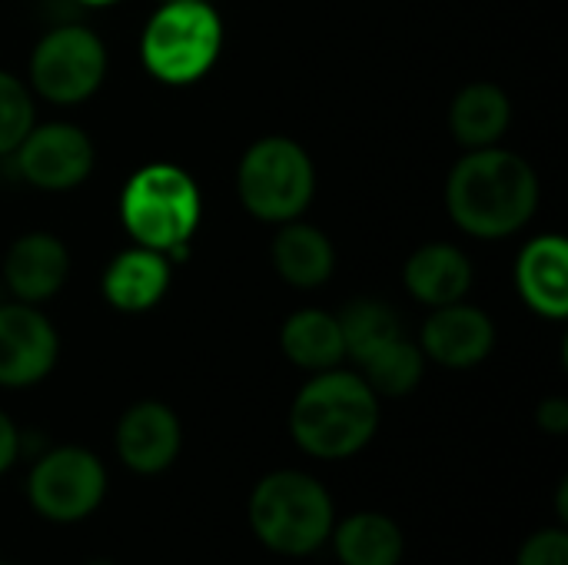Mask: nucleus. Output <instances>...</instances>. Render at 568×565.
Instances as JSON below:
<instances>
[{"label":"nucleus","mask_w":568,"mask_h":565,"mask_svg":"<svg viewBox=\"0 0 568 565\" xmlns=\"http://www.w3.org/2000/svg\"><path fill=\"white\" fill-rule=\"evenodd\" d=\"M536 167L503 143L466 150L446 176V213L476 240H506L526 230L539 210Z\"/></svg>","instance_id":"nucleus-1"},{"label":"nucleus","mask_w":568,"mask_h":565,"mask_svg":"<svg viewBox=\"0 0 568 565\" xmlns=\"http://www.w3.org/2000/svg\"><path fill=\"white\" fill-rule=\"evenodd\" d=\"M379 430V396L353 370L313 373L290 406V436L313 460H349Z\"/></svg>","instance_id":"nucleus-2"},{"label":"nucleus","mask_w":568,"mask_h":565,"mask_svg":"<svg viewBox=\"0 0 568 565\" xmlns=\"http://www.w3.org/2000/svg\"><path fill=\"white\" fill-rule=\"evenodd\" d=\"M120 223L136 246L166 253L170 263L190 256V240L203 220V193L180 163H146L120 190Z\"/></svg>","instance_id":"nucleus-3"},{"label":"nucleus","mask_w":568,"mask_h":565,"mask_svg":"<svg viewBox=\"0 0 568 565\" xmlns=\"http://www.w3.org/2000/svg\"><path fill=\"white\" fill-rule=\"evenodd\" d=\"M336 509L326 486L300 470L263 476L250 496V529L280 556H313L329 543Z\"/></svg>","instance_id":"nucleus-4"},{"label":"nucleus","mask_w":568,"mask_h":565,"mask_svg":"<svg viewBox=\"0 0 568 565\" xmlns=\"http://www.w3.org/2000/svg\"><path fill=\"white\" fill-rule=\"evenodd\" d=\"M220 50L223 17L210 0H163L140 33V63L166 87L200 83Z\"/></svg>","instance_id":"nucleus-5"},{"label":"nucleus","mask_w":568,"mask_h":565,"mask_svg":"<svg viewBox=\"0 0 568 565\" xmlns=\"http://www.w3.org/2000/svg\"><path fill=\"white\" fill-rule=\"evenodd\" d=\"M243 210L270 226L300 220L316 196V167L303 143L283 133L253 140L236 163Z\"/></svg>","instance_id":"nucleus-6"},{"label":"nucleus","mask_w":568,"mask_h":565,"mask_svg":"<svg viewBox=\"0 0 568 565\" xmlns=\"http://www.w3.org/2000/svg\"><path fill=\"white\" fill-rule=\"evenodd\" d=\"M106 43L87 23H57L30 50L27 87L33 97L77 107L90 100L106 80Z\"/></svg>","instance_id":"nucleus-7"},{"label":"nucleus","mask_w":568,"mask_h":565,"mask_svg":"<svg viewBox=\"0 0 568 565\" xmlns=\"http://www.w3.org/2000/svg\"><path fill=\"white\" fill-rule=\"evenodd\" d=\"M106 496V470L83 446H57L27 476L30 506L50 523H80Z\"/></svg>","instance_id":"nucleus-8"},{"label":"nucleus","mask_w":568,"mask_h":565,"mask_svg":"<svg viewBox=\"0 0 568 565\" xmlns=\"http://www.w3.org/2000/svg\"><path fill=\"white\" fill-rule=\"evenodd\" d=\"M10 157L17 176L43 193H70L83 186L97 167L90 133L70 120L33 123Z\"/></svg>","instance_id":"nucleus-9"},{"label":"nucleus","mask_w":568,"mask_h":565,"mask_svg":"<svg viewBox=\"0 0 568 565\" xmlns=\"http://www.w3.org/2000/svg\"><path fill=\"white\" fill-rule=\"evenodd\" d=\"M60 360V333L40 306L0 303V386L27 390L43 383Z\"/></svg>","instance_id":"nucleus-10"},{"label":"nucleus","mask_w":568,"mask_h":565,"mask_svg":"<svg viewBox=\"0 0 568 565\" xmlns=\"http://www.w3.org/2000/svg\"><path fill=\"white\" fill-rule=\"evenodd\" d=\"M419 350L426 363H439L446 370H473L493 356L496 323L483 306L466 300L436 306L419 330Z\"/></svg>","instance_id":"nucleus-11"},{"label":"nucleus","mask_w":568,"mask_h":565,"mask_svg":"<svg viewBox=\"0 0 568 565\" xmlns=\"http://www.w3.org/2000/svg\"><path fill=\"white\" fill-rule=\"evenodd\" d=\"M0 276H3V290L10 293V300L43 306L70 280V250L57 233H47V230L20 233L3 253Z\"/></svg>","instance_id":"nucleus-12"},{"label":"nucleus","mask_w":568,"mask_h":565,"mask_svg":"<svg viewBox=\"0 0 568 565\" xmlns=\"http://www.w3.org/2000/svg\"><path fill=\"white\" fill-rule=\"evenodd\" d=\"M116 456L136 476L166 473L183 450V426L160 400L133 403L116 423Z\"/></svg>","instance_id":"nucleus-13"},{"label":"nucleus","mask_w":568,"mask_h":565,"mask_svg":"<svg viewBox=\"0 0 568 565\" xmlns=\"http://www.w3.org/2000/svg\"><path fill=\"white\" fill-rule=\"evenodd\" d=\"M516 290L523 303L546 316H568V240L562 233H542L529 240L516 256Z\"/></svg>","instance_id":"nucleus-14"},{"label":"nucleus","mask_w":568,"mask_h":565,"mask_svg":"<svg viewBox=\"0 0 568 565\" xmlns=\"http://www.w3.org/2000/svg\"><path fill=\"white\" fill-rule=\"evenodd\" d=\"M170 283H173V263L166 260V253L133 243L130 250L116 253L106 263L100 276V293L120 313H146L163 303Z\"/></svg>","instance_id":"nucleus-15"},{"label":"nucleus","mask_w":568,"mask_h":565,"mask_svg":"<svg viewBox=\"0 0 568 565\" xmlns=\"http://www.w3.org/2000/svg\"><path fill=\"white\" fill-rule=\"evenodd\" d=\"M473 280H476V273H473L469 253H463L456 243H446V240L423 243L403 263L406 293L429 310L466 300L473 290Z\"/></svg>","instance_id":"nucleus-16"},{"label":"nucleus","mask_w":568,"mask_h":565,"mask_svg":"<svg viewBox=\"0 0 568 565\" xmlns=\"http://www.w3.org/2000/svg\"><path fill=\"white\" fill-rule=\"evenodd\" d=\"M270 260L276 276L296 290H316L329 283L336 273L333 240L320 226L306 223L303 216L276 226V236L270 243Z\"/></svg>","instance_id":"nucleus-17"},{"label":"nucleus","mask_w":568,"mask_h":565,"mask_svg":"<svg viewBox=\"0 0 568 565\" xmlns=\"http://www.w3.org/2000/svg\"><path fill=\"white\" fill-rule=\"evenodd\" d=\"M513 123V100L499 83H466L449 103V133L463 150H483L503 143Z\"/></svg>","instance_id":"nucleus-18"},{"label":"nucleus","mask_w":568,"mask_h":565,"mask_svg":"<svg viewBox=\"0 0 568 565\" xmlns=\"http://www.w3.org/2000/svg\"><path fill=\"white\" fill-rule=\"evenodd\" d=\"M280 350L293 366L306 373H323L339 366L346 360L339 316L320 306L293 310L280 326Z\"/></svg>","instance_id":"nucleus-19"},{"label":"nucleus","mask_w":568,"mask_h":565,"mask_svg":"<svg viewBox=\"0 0 568 565\" xmlns=\"http://www.w3.org/2000/svg\"><path fill=\"white\" fill-rule=\"evenodd\" d=\"M343 565H399L406 553L403 529L383 513H356L329 533Z\"/></svg>","instance_id":"nucleus-20"},{"label":"nucleus","mask_w":568,"mask_h":565,"mask_svg":"<svg viewBox=\"0 0 568 565\" xmlns=\"http://www.w3.org/2000/svg\"><path fill=\"white\" fill-rule=\"evenodd\" d=\"M356 366H359V376L373 386V393L389 396V400L409 396L426 376V356H423L419 343H413L406 333L396 336L393 343L379 346Z\"/></svg>","instance_id":"nucleus-21"},{"label":"nucleus","mask_w":568,"mask_h":565,"mask_svg":"<svg viewBox=\"0 0 568 565\" xmlns=\"http://www.w3.org/2000/svg\"><path fill=\"white\" fill-rule=\"evenodd\" d=\"M339 316V330H343V346H346V356L353 363L366 360L369 353H376L379 346L393 343L396 336H403V320L399 313L383 303V300H373V296H363L356 303H349Z\"/></svg>","instance_id":"nucleus-22"},{"label":"nucleus","mask_w":568,"mask_h":565,"mask_svg":"<svg viewBox=\"0 0 568 565\" xmlns=\"http://www.w3.org/2000/svg\"><path fill=\"white\" fill-rule=\"evenodd\" d=\"M33 123H37V103L27 80L0 70V157H10Z\"/></svg>","instance_id":"nucleus-23"},{"label":"nucleus","mask_w":568,"mask_h":565,"mask_svg":"<svg viewBox=\"0 0 568 565\" xmlns=\"http://www.w3.org/2000/svg\"><path fill=\"white\" fill-rule=\"evenodd\" d=\"M519 565H568L566 529H539V533H532L519 549Z\"/></svg>","instance_id":"nucleus-24"},{"label":"nucleus","mask_w":568,"mask_h":565,"mask_svg":"<svg viewBox=\"0 0 568 565\" xmlns=\"http://www.w3.org/2000/svg\"><path fill=\"white\" fill-rule=\"evenodd\" d=\"M536 423L549 436H566L568 433V403L562 396H549L536 410Z\"/></svg>","instance_id":"nucleus-25"},{"label":"nucleus","mask_w":568,"mask_h":565,"mask_svg":"<svg viewBox=\"0 0 568 565\" xmlns=\"http://www.w3.org/2000/svg\"><path fill=\"white\" fill-rule=\"evenodd\" d=\"M20 456V430L13 426V420L0 410V476L17 463Z\"/></svg>","instance_id":"nucleus-26"},{"label":"nucleus","mask_w":568,"mask_h":565,"mask_svg":"<svg viewBox=\"0 0 568 565\" xmlns=\"http://www.w3.org/2000/svg\"><path fill=\"white\" fill-rule=\"evenodd\" d=\"M556 500H559V519H568V483H559V496H556Z\"/></svg>","instance_id":"nucleus-27"},{"label":"nucleus","mask_w":568,"mask_h":565,"mask_svg":"<svg viewBox=\"0 0 568 565\" xmlns=\"http://www.w3.org/2000/svg\"><path fill=\"white\" fill-rule=\"evenodd\" d=\"M77 3H83V7H113L120 0H77Z\"/></svg>","instance_id":"nucleus-28"},{"label":"nucleus","mask_w":568,"mask_h":565,"mask_svg":"<svg viewBox=\"0 0 568 565\" xmlns=\"http://www.w3.org/2000/svg\"><path fill=\"white\" fill-rule=\"evenodd\" d=\"M87 565H110V563H87Z\"/></svg>","instance_id":"nucleus-29"}]
</instances>
